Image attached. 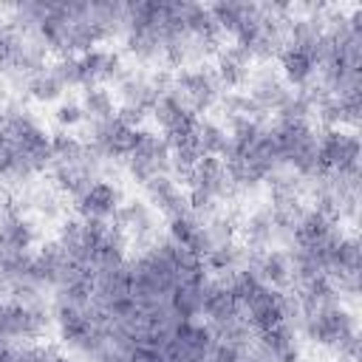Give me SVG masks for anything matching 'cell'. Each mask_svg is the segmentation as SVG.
Listing matches in <instances>:
<instances>
[{"mask_svg":"<svg viewBox=\"0 0 362 362\" xmlns=\"http://www.w3.org/2000/svg\"><path fill=\"white\" fill-rule=\"evenodd\" d=\"M173 90L187 102V107L192 113H201V110H209L218 99H221V82L215 74L204 71V68H187L175 76V85Z\"/></svg>","mask_w":362,"mask_h":362,"instance_id":"6da1fadb","label":"cell"},{"mask_svg":"<svg viewBox=\"0 0 362 362\" xmlns=\"http://www.w3.org/2000/svg\"><path fill=\"white\" fill-rule=\"evenodd\" d=\"M320 65V42L317 45H303V42H288L280 48V68L283 79L288 85H305L311 82L314 71Z\"/></svg>","mask_w":362,"mask_h":362,"instance_id":"7a4b0ae2","label":"cell"},{"mask_svg":"<svg viewBox=\"0 0 362 362\" xmlns=\"http://www.w3.org/2000/svg\"><path fill=\"white\" fill-rule=\"evenodd\" d=\"M122 206V192L116 184L110 181H90V187L76 198V212L82 218H93V221H107L116 209Z\"/></svg>","mask_w":362,"mask_h":362,"instance_id":"3957f363","label":"cell"},{"mask_svg":"<svg viewBox=\"0 0 362 362\" xmlns=\"http://www.w3.org/2000/svg\"><path fill=\"white\" fill-rule=\"evenodd\" d=\"M246 269H252L272 288H283V286H288L294 280L291 257H288V252H280V249H263V252L249 255Z\"/></svg>","mask_w":362,"mask_h":362,"instance_id":"277c9868","label":"cell"},{"mask_svg":"<svg viewBox=\"0 0 362 362\" xmlns=\"http://www.w3.org/2000/svg\"><path fill=\"white\" fill-rule=\"evenodd\" d=\"M249 82H252V93H249V99L257 102L263 110H280V107L286 105V99L291 96L286 79L277 76L272 68H260V71L249 74Z\"/></svg>","mask_w":362,"mask_h":362,"instance_id":"5b68a950","label":"cell"},{"mask_svg":"<svg viewBox=\"0 0 362 362\" xmlns=\"http://www.w3.org/2000/svg\"><path fill=\"white\" fill-rule=\"evenodd\" d=\"M147 195L150 201L158 206V212H164L167 218H178V215H187L189 212V201H187V192H181V187L164 173V175H153L147 184Z\"/></svg>","mask_w":362,"mask_h":362,"instance_id":"8992f818","label":"cell"},{"mask_svg":"<svg viewBox=\"0 0 362 362\" xmlns=\"http://www.w3.org/2000/svg\"><path fill=\"white\" fill-rule=\"evenodd\" d=\"M34 238H37L34 223L25 215H20L17 209L0 212V240L8 252H25L34 243Z\"/></svg>","mask_w":362,"mask_h":362,"instance_id":"52a82bcc","label":"cell"},{"mask_svg":"<svg viewBox=\"0 0 362 362\" xmlns=\"http://www.w3.org/2000/svg\"><path fill=\"white\" fill-rule=\"evenodd\" d=\"M249 62H252L249 51H243L240 45H226L223 51H218V71H215L218 82L226 88H238L249 82V74H252Z\"/></svg>","mask_w":362,"mask_h":362,"instance_id":"ba28073f","label":"cell"},{"mask_svg":"<svg viewBox=\"0 0 362 362\" xmlns=\"http://www.w3.org/2000/svg\"><path fill=\"white\" fill-rule=\"evenodd\" d=\"M201 297H204V283L178 280V286L170 291L167 308L173 311L175 320H192L201 314Z\"/></svg>","mask_w":362,"mask_h":362,"instance_id":"9c48e42d","label":"cell"},{"mask_svg":"<svg viewBox=\"0 0 362 362\" xmlns=\"http://www.w3.org/2000/svg\"><path fill=\"white\" fill-rule=\"evenodd\" d=\"M195 141H198V150L201 156H212V158H221L229 147V133L215 124V122H201L198 119V127H195Z\"/></svg>","mask_w":362,"mask_h":362,"instance_id":"30bf717a","label":"cell"},{"mask_svg":"<svg viewBox=\"0 0 362 362\" xmlns=\"http://www.w3.org/2000/svg\"><path fill=\"white\" fill-rule=\"evenodd\" d=\"M82 110H85V119H90V124L96 122H107L116 116V105H113V93L105 90V88H88L85 96H82Z\"/></svg>","mask_w":362,"mask_h":362,"instance_id":"8fae6325","label":"cell"},{"mask_svg":"<svg viewBox=\"0 0 362 362\" xmlns=\"http://www.w3.org/2000/svg\"><path fill=\"white\" fill-rule=\"evenodd\" d=\"M243 235H246V240H249V246H252L255 252H263V249L277 238L272 212H266V209H263V212H255V215L246 221Z\"/></svg>","mask_w":362,"mask_h":362,"instance_id":"7c38bea8","label":"cell"},{"mask_svg":"<svg viewBox=\"0 0 362 362\" xmlns=\"http://www.w3.org/2000/svg\"><path fill=\"white\" fill-rule=\"evenodd\" d=\"M62 82L51 74V71H40V74H34L31 79H28V93L37 99V102H54V99H59L62 96Z\"/></svg>","mask_w":362,"mask_h":362,"instance_id":"4fadbf2b","label":"cell"},{"mask_svg":"<svg viewBox=\"0 0 362 362\" xmlns=\"http://www.w3.org/2000/svg\"><path fill=\"white\" fill-rule=\"evenodd\" d=\"M51 74L62 82V88L85 85V79H82V68H79V54H62L59 62L51 68Z\"/></svg>","mask_w":362,"mask_h":362,"instance_id":"5bb4252c","label":"cell"},{"mask_svg":"<svg viewBox=\"0 0 362 362\" xmlns=\"http://www.w3.org/2000/svg\"><path fill=\"white\" fill-rule=\"evenodd\" d=\"M54 116H57L59 127H65V130H71V127H76V124H82V122H85V110H82V105H79V102H74V99L59 102Z\"/></svg>","mask_w":362,"mask_h":362,"instance_id":"9a60e30c","label":"cell"},{"mask_svg":"<svg viewBox=\"0 0 362 362\" xmlns=\"http://www.w3.org/2000/svg\"><path fill=\"white\" fill-rule=\"evenodd\" d=\"M243 354H246L243 348H238L232 342H223V339H215L212 354H209V362H240Z\"/></svg>","mask_w":362,"mask_h":362,"instance_id":"2e32d148","label":"cell"},{"mask_svg":"<svg viewBox=\"0 0 362 362\" xmlns=\"http://www.w3.org/2000/svg\"><path fill=\"white\" fill-rule=\"evenodd\" d=\"M37 209H40L45 218H59V215H62V204H59V198L51 195V192H42V195L37 198Z\"/></svg>","mask_w":362,"mask_h":362,"instance_id":"e0dca14e","label":"cell"}]
</instances>
